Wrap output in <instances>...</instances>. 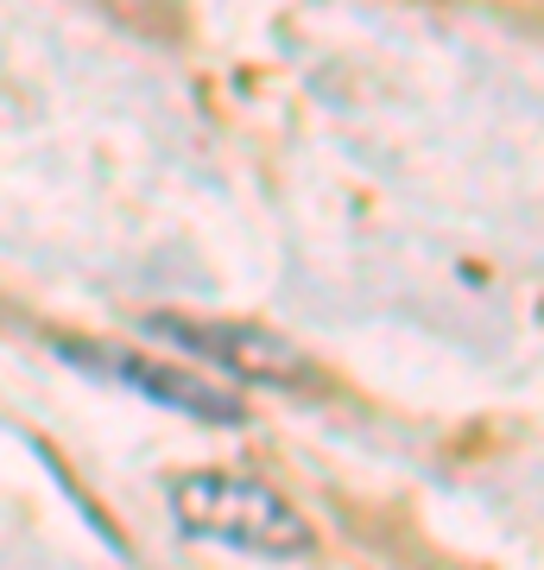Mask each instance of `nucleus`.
Instances as JSON below:
<instances>
[{
	"label": "nucleus",
	"mask_w": 544,
	"mask_h": 570,
	"mask_svg": "<svg viewBox=\"0 0 544 570\" xmlns=\"http://www.w3.org/2000/svg\"><path fill=\"white\" fill-rule=\"evenodd\" d=\"M171 508H178L184 532H197V539H222V546L266 551V558L310 551V527L291 513V501L247 475H178Z\"/></svg>",
	"instance_id": "1"
},
{
	"label": "nucleus",
	"mask_w": 544,
	"mask_h": 570,
	"mask_svg": "<svg viewBox=\"0 0 544 570\" xmlns=\"http://www.w3.org/2000/svg\"><path fill=\"white\" fill-rule=\"evenodd\" d=\"M63 355H70L77 367H96V374H108V381L146 393V400H159V406H171V412H190V419H202V425H241L247 419L235 393H222L216 381H197V374H184V367L146 362V355L101 348V343H63Z\"/></svg>",
	"instance_id": "2"
},
{
	"label": "nucleus",
	"mask_w": 544,
	"mask_h": 570,
	"mask_svg": "<svg viewBox=\"0 0 544 570\" xmlns=\"http://www.w3.org/2000/svg\"><path fill=\"white\" fill-rule=\"evenodd\" d=\"M146 330H152V336H165V343L197 348V355H209V362L235 367V374H247V381H273V387H304V381H310V362H304L285 336H273V330H260V324H190V317H146Z\"/></svg>",
	"instance_id": "3"
}]
</instances>
